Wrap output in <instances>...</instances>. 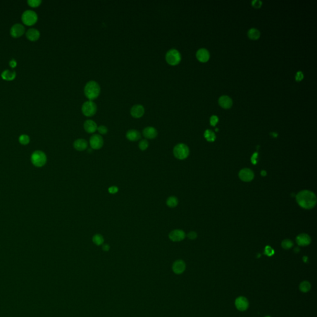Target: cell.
<instances>
[{"label":"cell","instance_id":"6da1fadb","mask_svg":"<svg viewBox=\"0 0 317 317\" xmlns=\"http://www.w3.org/2000/svg\"><path fill=\"white\" fill-rule=\"evenodd\" d=\"M296 201L300 207L306 209H310L316 205L317 197L312 192L303 190L296 195Z\"/></svg>","mask_w":317,"mask_h":317},{"label":"cell","instance_id":"7a4b0ae2","mask_svg":"<svg viewBox=\"0 0 317 317\" xmlns=\"http://www.w3.org/2000/svg\"><path fill=\"white\" fill-rule=\"evenodd\" d=\"M84 91L87 98L92 101L99 97L100 92V87L97 82L90 81L86 84Z\"/></svg>","mask_w":317,"mask_h":317},{"label":"cell","instance_id":"3957f363","mask_svg":"<svg viewBox=\"0 0 317 317\" xmlns=\"http://www.w3.org/2000/svg\"><path fill=\"white\" fill-rule=\"evenodd\" d=\"M173 152L174 156L176 159L179 160H183L188 157L190 153V150L186 144L180 143L176 144L174 147Z\"/></svg>","mask_w":317,"mask_h":317},{"label":"cell","instance_id":"277c9868","mask_svg":"<svg viewBox=\"0 0 317 317\" xmlns=\"http://www.w3.org/2000/svg\"><path fill=\"white\" fill-rule=\"evenodd\" d=\"M47 156L45 154L41 151L33 152L31 156V162L33 166L37 167L43 166L47 162Z\"/></svg>","mask_w":317,"mask_h":317},{"label":"cell","instance_id":"5b68a950","mask_svg":"<svg viewBox=\"0 0 317 317\" xmlns=\"http://www.w3.org/2000/svg\"><path fill=\"white\" fill-rule=\"evenodd\" d=\"M38 20L37 13L32 10H26L22 15V21L25 25L33 26Z\"/></svg>","mask_w":317,"mask_h":317},{"label":"cell","instance_id":"8992f818","mask_svg":"<svg viewBox=\"0 0 317 317\" xmlns=\"http://www.w3.org/2000/svg\"><path fill=\"white\" fill-rule=\"evenodd\" d=\"M182 57L180 52L176 49H171L167 52L166 59L168 64L172 66L177 65L181 61Z\"/></svg>","mask_w":317,"mask_h":317},{"label":"cell","instance_id":"52a82bcc","mask_svg":"<svg viewBox=\"0 0 317 317\" xmlns=\"http://www.w3.org/2000/svg\"><path fill=\"white\" fill-rule=\"evenodd\" d=\"M97 112L96 104L91 101L89 100L85 102L82 106V112L86 116L90 117L94 115Z\"/></svg>","mask_w":317,"mask_h":317},{"label":"cell","instance_id":"ba28073f","mask_svg":"<svg viewBox=\"0 0 317 317\" xmlns=\"http://www.w3.org/2000/svg\"><path fill=\"white\" fill-rule=\"evenodd\" d=\"M89 143L90 147L92 149L98 150L102 147L104 145V140L100 135L95 134L90 137Z\"/></svg>","mask_w":317,"mask_h":317},{"label":"cell","instance_id":"9c48e42d","mask_svg":"<svg viewBox=\"0 0 317 317\" xmlns=\"http://www.w3.org/2000/svg\"><path fill=\"white\" fill-rule=\"evenodd\" d=\"M25 32V28L21 24H14L10 30V33L14 38H18L21 37Z\"/></svg>","mask_w":317,"mask_h":317},{"label":"cell","instance_id":"30bf717a","mask_svg":"<svg viewBox=\"0 0 317 317\" xmlns=\"http://www.w3.org/2000/svg\"><path fill=\"white\" fill-rule=\"evenodd\" d=\"M185 233L180 229H175L169 233V237L172 242H180L185 238Z\"/></svg>","mask_w":317,"mask_h":317},{"label":"cell","instance_id":"8fae6325","mask_svg":"<svg viewBox=\"0 0 317 317\" xmlns=\"http://www.w3.org/2000/svg\"><path fill=\"white\" fill-rule=\"evenodd\" d=\"M239 178L243 182H248L252 181L254 178V173L250 169H242L239 172Z\"/></svg>","mask_w":317,"mask_h":317},{"label":"cell","instance_id":"7c38bea8","mask_svg":"<svg viewBox=\"0 0 317 317\" xmlns=\"http://www.w3.org/2000/svg\"><path fill=\"white\" fill-rule=\"evenodd\" d=\"M235 305L236 308L242 312L245 311L248 307V301L244 297H239L235 300Z\"/></svg>","mask_w":317,"mask_h":317},{"label":"cell","instance_id":"4fadbf2b","mask_svg":"<svg viewBox=\"0 0 317 317\" xmlns=\"http://www.w3.org/2000/svg\"><path fill=\"white\" fill-rule=\"evenodd\" d=\"M130 114L131 116L136 118H139L143 116L144 114V109L143 106L140 104H136L133 105L131 110Z\"/></svg>","mask_w":317,"mask_h":317},{"label":"cell","instance_id":"5bb4252c","mask_svg":"<svg viewBox=\"0 0 317 317\" xmlns=\"http://www.w3.org/2000/svg\"><path fill=\"white\" fill-rule=\"evenodd\" d=\"M143 135L146 139L153 140L157 136V130L152 126H147L145 128L143 131Z\"/></svg>","mask_w":317,"mask_h":317},{"label":"cell","instance_id":"9a60e30c","mask_svg":"<svg viewBox=\"0 0 317 317\" xmlns=\"http://www.w3.org/2000/svg\"><path fill=\"white\" fill-rule=\"evenodd\" d=\"M296 242L299 246H307L311 243V238L309 235L301 233L297 237Z\"/></svg>","mask_w":317,"mask_h":317},{"label":"cell","instance_id":"2e32d148","mask_svg":"<svg viewBox=\"0 0 317 317\" xmlns=\"http://www.w3.org/2000/svg\"><path fill=\"white\" fill-rule=\"evenodd\" d=\"M186 268V265L183 260H176L173 263L172 269L173 272L177 274H182L184 272Z\"/></svg>","mask_w":317,"mask_h":317},{"label":"cell","instance_id":"e0dca14e","mask_svg":"<svg viewBox=\"0 0 317 317\" xmlns=\"http://www.w3.org/2000/svg\"><path fill=\"white\" fill-rule=\"evenodd\" d=\"M84 128L88 133H94L97 130V125L95 121L87 120L84 123Z\"/></svg>","mask_w":317,"mask_h":317},{"label":"cell","instance_id":"ac0fdd59","mask_svg":"<svg viewBox=\"0 0 317 317\" xmlns=\"http://www.w3.org/2000/svg\"><path fill=\"white\" fill-rule=\"evenodd\" d=\"M126 138L130 141H137L141 139V133L136 130H130L126 134Z\"/></svg>","mask_w":317,"mask_h":317},{"label":"cell","instance_id":"d6986e66","mask_svg":"<svg viewBox=\"0 0 317 317\" xmlns=\"http://www.w3.org/2000/svg\"><path fill=\"white\" fill-rule=\"evenodd\" d=\"M26 37L29 39L30 41H36L37 40L40 35V32L37 29L35 28H31L28 30L26 32Z\"/></svg>","mask_w":317,"mask_h":317},{"label":"cell","instance_id":"ffe728a7","mask_svg":"<svg viewBox=\"0 0 317 317\" xmlns=\"http://www.w3.org/2000/svg\"><path fill=\"white\" fill-rule=\"evenodd\" d=\"M219 104L224 109H230L232 105V100L227 95L221 96L219 99Z\"/></svg>","mask_w":317,"mask_h":317},{"label":"cell","instance_id":"44dd1931","mask_svg":"<svg viewBox=\"0 0 317 317\" xmlns=\"http://www.w3.org/2000/svg\"><path fill=\"white\" fill-rule=\"evenodd\" d=\"M73 146L76 150H77L78 151H85L87 148L88 144H87L86 140H85L84 139L80 138V139L76 140L74 142Z\"/></svg>","mask_w":317,"mask_h":317},{"label":"cell","instance_id":"7402d4cb","mask_svg":"<svg viewBox=\"0 0 317 317\" xmlns=\"http://www.w3.org/2000/svg\"><path fill=\"white\" fill-rule=\"evenodd\" d=\"M209 53L205 49H201L198 50L197 53V57L198 59L201 62H206L209 59Z\"/></svg>","mask_w":317,"mask_h":317},{"label":"cell","instance_id":"603a6c76","mask_svg":"<svg viewBox=\"0 0 317 317\" xmlns=\"http://www.w3.org/2000/svg\"><path fill=\"white\" fill-rule=\"evenodd\" d=\"M16 76V73L14 71L6 69L1 73V78L6 81H13Z\"/></svg>","mask_w":317,"mask_h":317},{"label":"cell","instance_id":"cb8c5ba5","mask_svg":"<svg viewBox=\"0 0 317 317\" xmlns=\"http://www.w3.org/2000/svg\"><path fill=\"white\" fill-rule=\"evenodd\" d=\"M248 36L252 40H257L260 37V32L258 29L252 28L248 30Z\"/></svg>","mask_w":317,"mask_h":317},{"label":"cell","instance_id":"d4e9b609","mask_svg":"<svg viewBox=\"0 0 317 317\" xmlns=\"http://www.w3.org/2000/svg\"><path fill=\"white\" fill-rule=\"evenodd\" d=\"M92 242L95 245L100 246L103 245L104 242V238L102 235L97 233L92 237Z\"/></svg>","mask_w":317,"mask_h":317},{"label":"cell","instance_id":"484cf974","mask_svg":"<svg viewBox=\"0 0 317 317\" xmlns=\"http://www.w3.org/2000/svg\"><path fill=\"white\" fill-rule=\"evenodd\" d=\"M204 136V138L206 139V140L209 142H213L216 140V135L214 133H213V131L209 130H207L205 131Z\"/></svg>","mask_w":317,"mask_h":317},{"label":"cell","instance_id":"4316f807","mask_svg":"<svg viewBox=\"0 0 317 317\" xmlns=\"http://www.w3.org/2000/svg\"><path fill=\"white\" fill-rule=\"evenodd\" d=\"M178 200L177 198H176L175 197H173V196L169 197L167 199V201H166V204L169 207H172V208L176 207L178 205Z\"/></svg>","mask_w":317,"mask_h":317},{"label":"cell","instance_id":"83f0119b","mask_svg":"<svg viewBox=\"0 0 317 317\" xmlns=\"http://www.w3.org/2000/svg\"><path fill=\"white\" fill-rule=\"evenodd\" d=\"M299 289H300V290L301 292L306 293V292H308L310 290L311 285H310V284L309 282H308V281H304V282L301 283V284H300Z\"/></svg>","mask_w":317,"mask_h":317},{"label":"cell","instance_id":"f1b7e54d","mask_svg":"<svg viewBox=\"0 0 317 317\" xmlns=\"http://www.w3.org/2000/svg\"><path fill=\"white\" fill-rule=\"evenodd\" d=\"M19 141L23 145H27L30 142V138L27 135H22L19 138Z\"/></svg>","mask_w":317,"mask_h":317},{"label":"cell","instance_id":"f546056e","mask_svg":"<svg viewBox=\"0 0 317 317\" xmlns=\"http://www.w3.org/2000/svg\"><path fill=\"white\" fill-rule=\"evenodd\" d=\"M281 245L283 248H284L286 250H288L293 246V242L289 239H286L283 241Z\"/></svg>","mask_w":317,"mask_h":317},{"label":"cell","instance_id":"4dcf8cb0","mask_svg":"<svg viewBox=\"0 0 317 317\" xmlns=\"http://www.w3.org/2000/svg\"><path fill=\"white\" fill-rule=\"evenodd\" d=\"M139 148L141 151H146L149 147V143L146 140H142L139 143Z\"/></svg>","mask_w":317,"mask_h":317},{"label":"cell","instance_id":"1f68e13d","mask_svg":"<svg viewBox=\"0 0 317 317\" xmlns=\"http://www.w3.org/2000/svg\"><path fill=\"white\" fill-rule=\"evenodd\" d=\"M28 3L29 6L32 8H37L41 4L42 1L41 0H28Z\"/></svg>","mask_w":317,"mask_h":317},{"label":"cell","instance_id":"d6a6232c","mask_svg":"<svg viewBox=\"0 0 317 317\" xmlns=\"http://www.w3.org/2000/svg\"><path fill=\"white\" fill-rule=\"evenodd\" d=\"M97 131L100 135H105L108 132V128L104 125H101L97 127Z\"/></svg>","mask_w":317,"mask_h":317},{"label":"cell","instance_id":"836d02e7","mask_svg":"<svg viewBox=\"0 0 317 317\" xmlns=\"http://www.w3.org/2000/svg\"><path fill=\"white\" fill-rule=\"evenodd\" d=\"M274 252V250L272 249L270 247L268 246L265 248V250H264V254L267 256H269V257H271L272 255H273Z\"/></svg>","mask_w":317,"mask_h":317},{"label":"cell","instance_id":"e575fe53","mask_svg":"<svg viewBox=\"0 0 317 317\" xmlns=\"http://www.w3.org/2000/svg\"><path fill=\"white\" fill-rule=\"evenodd\" d=\"M218 121H219V119H218V117L217 116H212L211 117V118H210V123L213 126H216V125L217 124V123L218 122Z\"/></svg>","mask_w":317,"mask_h":317},{"label":"cell","instance_id":"d590c367","mask_svg":"<svg viewBox=\"0 0 317 317\" xmlns=\"http://www.w3.org/2000/svg\"><path fill=\"white\" fill-rule=\"evenodd\" d=\"M108 191L110 194H115L118 192V188L116 186H112L109 188Z\"/></svg>","mask_w":317,"mask_h":317},{"label":"cell","instance_id":"8d00e7d4","mask_svg":"<svg viewBox=\"0 0 317 317\" xmlns=\"http://www.w3.org/2000/svg\"><path fill=\"white\" fill-rule=\"evenodd\" d=\"M304 78V74L301 71H299L296 74V76H295V79L297 81H300L303 79Z\"/></svg>","mask_w":317,"mask_h":317},{"label":"cell","instance_id":"74e56055","mask_svg":"<svg viewBox=\"0 0 317 317\" xmlns=\"http://www.w3.org/2000/svg\"><path fill=\"white\" fill-rule=\"evenodd\" d=\"M262 3L259 0H255L252 1V6L256 8H259L261 6Z\"/></svg>","mask_w":317,"mask_h":317},{"label":"cell","instance_id":"f35d334b","mask_svg":"<svg viewBox=\"0 0 317 317\" xmlns=\"http://www.w3.org/2000/svg\"><path fill=\"white\" fill-rule=\"evenodd\" d=\"M187 236H188V237L190 239H191V240H193V239H195V238H197V233H196V232H193V231H192V232H189V233H188V234L187 235Z\"/></svg>","mask_w":317,"mask_h":317},{"label":"cell","instance_id":"ab89813d","mask_svg":"<svg viewBox=\"0 0 317 317\" xmlns=\"http://www.w3.org/2000/svg\"><path fill=\"white\" fill-rule=\"evenodd\" d=\"M9 66H10L12 68H15V67L17 66V62H16V61L14 59H12L9 61Z\"/></svg>","mask_w":317,"mask_h":317},{"label":"cell","instance_id":"60d3db41","mask_svg":"<svg viewBox=\"0 0 317 317\" xmlns=\"http://www.w3.org/2000/svg\"><path fill=\"white\" fill-rule=\"evenodd\" d=\"M110 248V247L109 244H104L102 245V250L104 252H108Z\"/></svg>","mask_w":317,"mask_h":317},{"label":"cell","instance_id":"b9f144b4","mask_svg":"<svg viewBox=\"0 0 317 317\" xmlns=\"http://www.w3.org/2000/svg\"><path fill=\"white\" fill-rule=\"evenodd\" d=\"M261 175H262L263 176H265V175H266V172H265L264 171H262V172H261Z\"/></svg>","mask_w":317,"mask_h":317}]
</instances>
